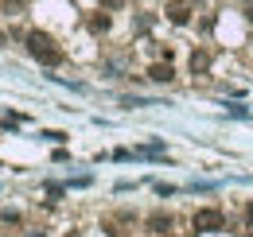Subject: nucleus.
I'll return each instance as SVG.
<instances>
[{
    "mask_svg": "<svg viewBox=\"0 0 253 237\" xmlns=\"http://www.w3.org/2000/svg\"><path fill=\"white\" fill-rule=\"evenodd\" d=\"M28 51H32V59H39L43 66H59V62H63V51L55 47V39H51L47 31H28Z\"/></svg>",
    "mask_w": 253,
    "mask_h": 237,
    "instance_id": "obj_1",
    "label": "nucleus"
},
{
    "mask_svg": "<svg viewBox=\"0 0 253 237\" xmlns=\"http://www.w3.org/2000/svg\"><path fill=\"white\" fill-rule=\"evenodd\" d=\"M222 226H226L222 210H199V214H195V230H203V234H214Z\"/></svg>",
    "mask_w": 253,
    "mask_h": 237,
    "instance_id": "obj_2",
    "label": "nucleus"
},
{
    "mask_svg": "<svg viewBox=\"0 0 253 237\" xmlns=\"http://www.w3.org/2000/svg\"><path fill=\"white\" fill-rule=\"evenodd\" d=\"M164 16H168L171 24H179V28H183V24H191V4H168V8H164Z\"/></svg>",
    "mask_w": 253,
    "mask_h": 237,
    "instance_id": "obj_3",
    "label": "nucleus"
},
{
    "mask_svg": "<svg viewBox=\"0 0 253 237\" xmlns=\"http://www.w3.org/2000/svg\"><path fill=\"white\" fill-rule=\"evenodd\" d=\"M144 226H148L152 234H168V230H171V214H168V210H156V214H148Z\"/></svg>",
    "mask_w": 253,
    "mask_h": 237,
    "instance_id": "obj_4",
    "label": "nucleus"
},
{
    "mask_svg": "<svg viewBox=\"0 0 253 237\" xmlns=\"http://www.w3.org/2000/svg\"><path fill=\"white\" fill-rule=\"evenodd\" d=\"M148 78L152 82H175V66L171 62H156V66H148Z\"/></svg>",
    "mask_w": 253,
    "mask_h": 237,
    "instance_id": "obj_5",
    "label": "nucleus"
},
{
    "mask_svg": "<svg viewBox=\"0 0 253 237\" xmlns=\"http://www.w3.org/2000/svg\"><path fill=\"white\" fill-rule=\"evenodd\" d=\"M207 66H211V55H207V51H195V55H191V70H195V74H207Z\"/></svg>",
    "mask_w": 253,
    "mask_h": 237,
    "instance_id": "obj_6",
    "label": "nucleus"
},
{
    "mask_svg": "<svg viewBox=\"0 0 253 237\" xmlns=\"http://www.w3.org/2000/svg\"><path fill=\"white\" fill-rule=\"evenodd\" d=\"M109 24H113V20H109V12H94V16H90V28H94L97 35H101V31H109Z\"/></svg>",
    "mask_w": 253,
    "mask_h": 237,
    "instance_id": "obj_7",
    "label": "nucleus"
},
{
    "mask_svg": "<svg viewBox=\"0 0 253 237\" xmlns=\"http://www.w3.org/2000/svg\"><path fill=\"white\" fill-rule=\"evenodd\" d=\"M24 4H28V0H4V12H20Z\"/></svg>",
    "mask_w": 253,
    "mask_h": 237,
    "instance_id": "obj_8",
    "label": "nucleus"
},
{
    "mask_svg": "<svg viewBox=\"0 0 253 237\" xmlns=\"http://www.w3.org/2000/svg\"><path fill=\"white\" fill-rule=\"evenodd\" d=\"M246 218H253V202H250V206H246Z\"/></svg>",
    "mask_w": 253,
    "mask_h": 237,
    "instance_id": "obj_9",
    "label": "nucleus"
},
{
    "mask_svg": "<svg viewBox=\"0 0 253 237\" xmlns=\"http://www.w3.org/2000/svg\"><path fill=\"white\" fill-rule=\"evenodd\" d=\"M4 43H8V39H4V31H0V47H4Z\"/></svg>",
    "mask_w": 253,
    "mask_h": 237,
    "instance_id": "obj_10",
    "label": "nucleus"
},
{
    "mask_svg": "<svg viewBox=\"0 0 253 237\" xmlns=\"http://www.w3.org/2000/svg\"><path fill=\"white\" fill-rule=\"evenodd\" d=\"M246 16H250V20H253V4H250V12H246Z\"/></svg>",
    "mask_w": 253,
    "mask_h": 237,
    "instance_id": "obj_11",
    "label": "nucleus"
},
{
    "mask_svg": "<svg viewBox=\"0 0 253 237\" xmlns=\"http://www.w3.org/2000/svg\"><path fill=\"white\" fill-rule=\"evenodd\" d=\"M28 237H43V234H28Z\"/></svg>",
    "mask_w": 253,
    "mask_h": 237,
    "instance_id": "obj_12",
    "label": "nucleus"
},
{
    "mask_svg": "<svg viewBox=\"0 0 253 237\" xmlns=\"http://www.w3.org/2000/svg\"><path fill=\"white\" fill-rule=\"evenodd\" d=\"M242 4H253V0H242Z\"/></svg>",
    "mask_w": 253,
    "mask_h": 237,
    "instance_id": "obj_13",
    "label": "nucleus"
}]
</instances>
